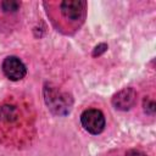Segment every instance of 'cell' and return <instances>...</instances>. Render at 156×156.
<instances>
[{"label": "cell", "instance_id": "6da1fadb", "mask_svg": "<svg viewBox=\"0 0 156 156\" xmlns=\"http://www.w3.org/2000/svg\"><path fill=\"white\" fill-rule=\"evenodd\" d=\"M35 115L30 102L20 95L0 101V143L6 146H26L35 133Z\"/></svg>", "mask_w": 156, "mask_h": 156}, {"label": "cell", "instance_id": "7a4b0ae2", "mask_svg": "<svg viewBox=\"0 0 156 156\" xmlns=\"http://www.w3.org/2000/svg\"><path fill=\"white\" fill-rule=\"evenodd\" d=\"M48 15L57 30L71 34L83 24L87 15V2L83 0H63L45 2Z\"/></svg>", "mask_w": 156, "mask_h": 156}, {"label": "cell", "instance_id": "3957f363", "mask_svg": "<svg viewBox=\"0 0 156 156\" xmlns=\"http://www.w3.org/2000/svg\"><path fill=\"white\" fill-rule=\"evenodd\" d=\"M44 98H45V102L48 107L55 115L65 116L69 113L72 108V104H73V100L69 94L63 93L56 89L55 87L46 85L44 88Z\"/></svg>", "mask_w": 156, "mask_h": 156}, {"label": "cell", "instance_id": "277c9868", "mask_svg": "<svg viewBox=\"0 0 156 156\" xmlns=\"http://www.w3.org/2000/svg\"><path fill=\"white\" fill-rule=\"evenodd\" d=\"M80 123L83 128L90 134H100L106 126V119L101 110L99 108H87L80 115Z\"/></svg>", "mask_w": 156, "mask_h": 156}, {"label": "cell", "instance_id": "5b68a950", "mask_svg": "<svg viewBox=\"0 0 156 156\" xmlns=\"http://www.w3.org/2000/svg\"><path fill=\"white\" fill-rule=\"evenodd\" d=\"M22 9V2L16 0H1L0 1V27L10 28L15 20L18 18V13Z\"/></svg>", "mask_w": 156, "mask_h": 156}, {"label": "cell", "instance_id": "8992f818", "mask_svg": "<svg viewBox=\"0 0 156 156\" xmlns=\"http://www.w3.org/2000/svg\"><path fill=\"white\" fill-rule=\"evenodd\" d=\"M1 68H2L4 74L10 80H13V82L21 80L22 78H24V76L27 73L26 65L17 56H7L2 61Z\"/></svg>", "mask_w": 156, "mask_h": 156}, {"label": "cell", "instance_id": "52a82bcc", "mask_svg": "<svg viewBox=\"0 0 156 156\" xmlns=\"http://www.w3.org/2000/svg\"><path fill=\"white\" fill-rule=\"evenodd\" d=\"M136 101V93L133 88H124L112 98V105L121 111L130 110Z\"/></svg>", "mask_w": 156, "mask_h": 156}, {"label": "cell", "instance_id": "ba28073f", "mask_svg": "<svg viewBox=\"0 0 156 156\" xmlns=\"http://www.w3.org/2000/svg\"><path fill=\"white\" fill-rule=\"evenodd\" d=\"M143 106H144L145 113H147V115H150V116H152V115L155 113V106H156V105H155V101H154L152 99H150V98L144 99Z\"/></svg>", "mask_w": 156, "mask_h": 156}, {"label": "cell", "instance_id": "9c48e42d", "mask_svg": "<svg viewBox=\"0 0 156 156\" xmlns=\"http://www.w3.org/2000/svg\"><path fill=\"white\" fill-rule=\"evenodd\" d=\"M126 156H147L145 152L140 151V150H135V149H132L129 151H127Z\"/></svg>", "mask_w": 156, "mask_h": 156}]
</instances>
